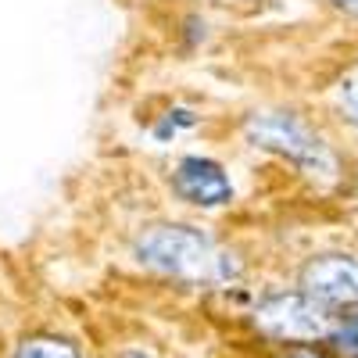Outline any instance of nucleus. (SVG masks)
<instances>
[{"label": "nucleus", "instance_id": "1", "mask_svg": "<svg viewBox=\"0 0 358 358\" xmlns=\"http://www.w3.org/2000/svg\"><path fill=\"white\" fill-rule=\"evenodd\" d=\"M133 255L143 268L179 283H229L241 273L236 255L194 226H147L133 241Z\"/></svg>", "mask_w": 358, "mask_h": 358}, {"label": "nucleus", "instance_id": "2", "mask_svg": "<svg viewBox=\"0 0 358 358\" xmlns=\"http://www.w3.org/2000/svg\"><path fill=\"white\" fill-rule=\"evenodd\" d=\"M244 136L262 151L287 158L308 179H319V183H334L337 179V158L330 151V143L294 111H251L244 122Z\"/></svg>", "mask_w": 358, "mask_h": 358}, {"label": "nucleus", "instance_id": "3", "mask_svg": "<svg viewBox=\"0 0 358 358\" xmlns=\"http://www.w3.org/2000/svg\"><path fill=\"white\" fill-rule=\"evenodd\" d=\"M255 322L280 341H319L330 334V319L319 301L301 294H268L255 308Z\"/></svg>", "mask_w": 358, "mask_h": 358}, {"label": "nucleus", "instance_id": "4", "mask_svg": "<svg viewBox=\"0 0 358 358\" xmlns=\"http://www.w3.org/2000/svg\"><path fill=\"white\" fill-rule=\"evenodd\" d=\"M301 290L319 301L322 308L330 305H358V258L351 255H315L301 268Z\"/></svg>", "mask_w": 358, "mask_h": 358}, {"label": "nucleus", "instance_id": "5", "mask_svg": "<svg viewBox=\"0 0 358 358\" xmlns=\"http://www.w3.org/2000/svg\"><path fill=\"white\" fill-rule=\"evenodd\" d=\"M172 190L179 201H187L194 208H219L233 201V183L219 162L190 155L176 165L172 172Z\"/></svg>", "mask_w": 358, "mask_h": 358}, {"label": "nucleus", "instance_id": "6", "mask_svg": "<svg viewBox=\"0 0 358 358\" xmlns=\"http://www.w3.org/2000/svg\"><path fill=\"white\" fill-rule=\"evenodd\" d=\"M15 358H79V351L65 341H54V337H33L18 344Z\"/></svg>", "mask_w": 358, "mask_h": 358}, {"label": "nucleus", "instance_id": "7", "mask_svg": "<svg viewBox=\"0 0 358 358\" xmlns=\"http://www.w3.org/2000/svg\"><path fill=\"white\" fill-rule=\"evenodd\" d=\"M337 111L358 129V69H351L337 86Z\"/></svg>", "mask_w": 358, "mask_h": 358}, {"label": "nucleus", "instance_id": "8", "mask_svg": "<svg viewBox=\"0 0 358 358\" xmlns=\"http://www.w3.org/2000/svg\"><path fill=\"white\" fill-rule=\"evenodd\" d=\"M334 344L344 351V355H351V358H358V315L355 319H348L341 330L334 334Z\"/></svg>", "mask_w": 358, "mask_h": 358}, {"label": "nucleus", "instance_id": "9", "mask_svg": "<svg viewBox=\"0 0 358 358\" xmlns=\"http://www.w3.org/2000/svg\"><path fill=\"white\" fill-rule=\"evenodd\" d=\"M179 126H194V115L183 111V108H179V111H169V115H165V122L155 129V136H158V140H169V136H176Z\"/></svg>", "mask_w": 358, "mask_h": 358}, {"label": "nucleus", "instance_id": "10", "mask_svg": "<svg viewBox=\"0 0 358 358\" xmlns=\"http://www.w3.org/2000/svg\"><path fill=\"white\" fill-rule=\"evenodd\" d=\"M330 4H334L337 11H344V15L358 18V0H330Z\"/></svg>", "mask_w": 358, "mask_h": 358}, {"label": "nucleus", "instance_id": "11", "mask_svg": "<svg viewBox=\"0 0 358 358\" xmlns=\"http://www.w3.org/2000/svg\"><path fill=\"white\" fill-rule=\"evenodd\" d=\"M290 358H322V355H315V351H308V348H301V351H290Z\"/></svg>", "mask_w": 358, "mask_h": 358}, {"label": "nucleus", "instance_id": "12", "mask_svg": "<svg viewBox=\"0 0 358 358\" xmlns=\"http://www.w3.org/2000/svg\"><path fill=\"white\" fill-rule=\"evenodd\" d=\"M118 358H151V355H147V351H122Z\"/></svg>", "mask_w": 358, "mask_h": 358}]
</instances>
